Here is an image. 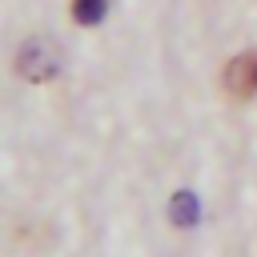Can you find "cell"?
I'll list each match as a JSON object with an SVG mask.
<instances>
[{"label": "cell", "mask_w": 257, "mask_h": 257, "mask_svg": "<svg viewBox=\"0 0 257 257\" xmlns=\"http://www.w3.org/2000/svg\"><path fill=\"white\" fill-rule=\"evenodd\" d=\"M104 8H108V0H72V16L80 24H96L104 16Z\"/></svg>", "instance_id": "3"}, {"label": "cell", "mask_w": 257, "mask_h": 257, "mask_svg": "<svg viewBox=\"0 0 257 257\" xmlns=\"http://www.w3.org/2000/svg\"><path fill=\"white\" fill-rule=\"evenodd\" d=\"M173 221H177V225H193V221H197V201H193L189 193H177V197H173Z\"/></svg>", "instance_id": "4"}, {"label": "cell", "mask_w": 257, "mask_h": 257, "mask_svg": "<svg viewBox=\"0 0 257 257\" xmlns=\"http://www.w3.org/2000/svg\"><path fill=\"white\" fill-rule=\"evenodd\" d=\"M16 68H20L24 80H48V76H56V68H60V52H56V44H52L48 36H32V40H24V48L16 52Z\"/></svg>", "instance_id": "1"}, {"label": "cell", "mask_w": 257, "mask_h": 257, "mask_svg": "<svg viewBox=\"0 0 257 257\" xmlns=\"http://www.w3.org/2000/svg\"><path fill=\"white\" fill-rule=\"evenodd\" d=\"M225 92L233 100L257 96V52H241L225 64Z\"/></svg>", "instance_id": "2"}]
</instances>
